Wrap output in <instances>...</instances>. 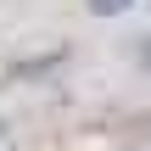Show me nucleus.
Wrapping results in <instances>:
<instances>
[{"label": "nucleus", "mask_w": 151, "mask_h": 151, "mask_svg": "<svg viewBox=\"0 0 151 151\" xmlns=\"http://www.w3.org/2000/svg\"><path fill=\"white\" fill-rule=\"evenodd\" d=\"M123 6H134V0H90V11H101V17H112V11H123Z\"/></svg>", "instance_id": "1"}, {"label": "nucleus", "mask_w": 151, "mask_h": 151, "mask_svg": "<svg viewBox=\"0 0 151 151\" xmlns=\"http://www.w3.org/2000/svg\"><path fill=\"white\" fill-rule=\"evenodd\" d=\"M146 67H151V45H146Z\"/></svg>", "instance_id": "2"}]
</instances>
